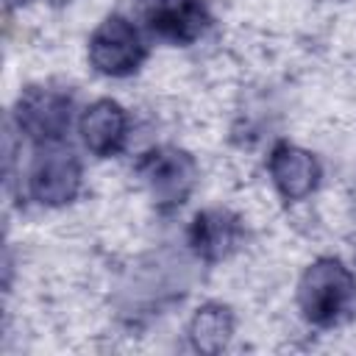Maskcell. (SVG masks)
<instances>
[{
  "label": "cell",
  "instance_id": "obj_3",
  "mask_svg": "<svg viewBox=\"0 0 356 356\" xmlns=\"http://www.w3.org/2000/svg\"><path fill=\"white\" fill-rule=\"evenodd\" d=\"M86 58L97 75L128 78L145 64L147 44H145V36L139 33V28L128 17L108 14L89 33Z\"/></svg>",
  "mask_w": 356,
  "mask_h": 356
},
{
  "label": "cell",
  "instance_id": "obj_8",
  "mask_svg": "<svg viewBox=\"0 0 356 356\" xmlns=\"http://www.w3.org/2000/svg\"><path fill=\"white\" fill-rule=\"evenodd\" d=\"M128 131H131V117H128L125 106L114 97L92 100L78 117L81 142L97 159L117 156L128 142Z\"/></svg>",
  "mask_w": 356,
  "mask_h": 356
},
{
  "label": "cell",
  "instance_id": "obj_5",
  "mask_svg": "<svg viewBox=\"0 0 356 356\" xmlns=\"http://www.w3.org/2000/svg\"><path fill=\"white\" fill-rule=\"evenodd\" d=\"M83 186V167L81 159L64 147L61 142L56 145H42L36 153L31 170H28V195L39 206L58 209L67 206L78 197Z\"/></svg>",
  "mask_w": 356,
  "mask_h": 356
},
{
  "label": "cell",
  "instance_id": "obj_1",
  "mask_svg": "<svg viewBox=\"0 0 356 356\" xmlns=\"http://www.w3.org/2000/svg\"><path fill=\"white\" fill-rule=\"evenodd\" d=\"M295 298L309 325H339L356 309V273L337 256H320L303 270Z\"/></svg>",
  "mask_w": 356,
  "mask_h": 356
},
{
  "label": "cell",
  "instance_id": "obj_6",
  "mask_svg": "<svg viewBox=\"0 0 356 356\" xmlns=\"http://www.w3.org/2000/svg\"><path fill=\"white\" fill-rule=\"evenodd\" d=\"M267 175L286 203H300L317 192L323 170L312 150L295 142H278L267 156Z\"/></svg>",
  "mask_w": 356,
  "mask_h": 356
},
{
  "label": "cell",
  "instance_id": "obj_10",
  "mask_svg": "<svg viewBox=\"0 0 356 356\" xmlns=\"http://www.w3.org/2000/svg\"><path fill=\"white\" fill-rule=\"evenodd\" d=\"M234 328H236V320H234L231 306H225L220 300H209L195 309V314L189 317L186 334H189V342L195 350L220 353L222 348H228Z\"/></svg>",
  "mask_w": 356,
  "mask_h": 356
},
{
  "label": "cell",
  "instance_id": "obj_9",
  "mask_svg": "<svg viewBox=\"0 0 356 356\" xmlns=\"http://www.w3.org/2000/svg\"><path fill=\"white\" fill-rule=\"evenodd\" d=\"M242 234H245V225L231 209L209 206L192 217L189 231H186V242L200 261L217 264L239 248Z\"/></svg>",
  "mask_w": 356,
  "mask_h": 356
},
{
  "label": "cell",
  "instance_id": "obj_7",
  "mask_svg": "<svg viewBox=\"0 0 356 356\" xmlns=\"http://www.w3.org/2000/svg\"><path fill=\"white\" fill-rule=\"evenodd\" d=\"M147 31L175 47L195 44L211 25V11L206 0H150Z\"/></svg>",
  "mask_w": 356,
  "mask_h": 356
},
{
  "label": "cell",
  "instance_id": "obj_2",
  "mask_svg": "<svg viewBox=\"0 0 356 356\" xmlns=\"http://www.w3.org/2000/svg\"><path fill=\"white\" fill-rule=\"evenodd\" d=\"M134 175L139 178L142 189L159 211H175L195 192L200 170L189 150L175 145H159L136 159Z\"/></svg>",
  "mask_w": 356,
  "mask_h": 356
},
{
  "label": "cell",
  "instance_id": "obj_4",
  "mask_svg": "<svg viewBox=\"0 0 356 356\" xmlns=\"http://www.w3.org/2000/svg\"><path fill=\"white\" fill-rule=\"evenodd\" d=\"M14 122L33 145H56L72 122V97L56 86H28L14 103Z\"/></svg>",
  "mask_w": 356,
  "mask_h": 356
}]
</instances>
